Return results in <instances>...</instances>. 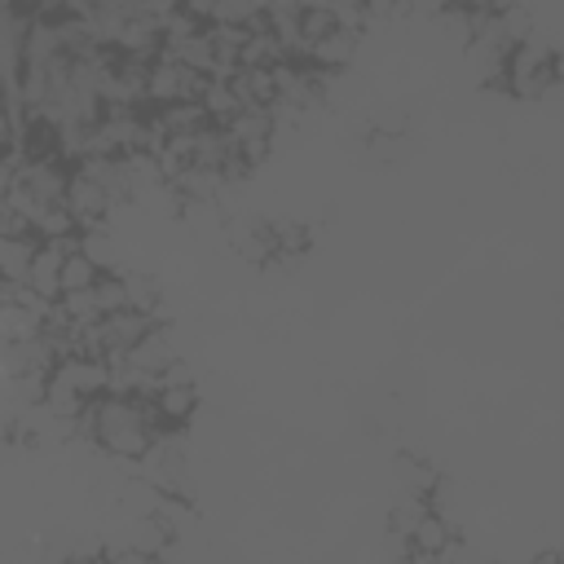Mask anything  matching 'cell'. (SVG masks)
Instances as JSON below:
<instances>
[{
	"label": "cell",
	"instance_id": "cell-17",
	"mask_svg": "<svg viewBox=\"0 0 564 564\" xmlns=\"http://www.w3.org/2000/svg\"><path fill=\"white\" fill-rule=\"evenodd\" d=\"M106 564H154V555H145L137 546H115V551H106Z\"/></svg>",
	"mask_w": 564,
	"mask_h": 564
},
{
	"label": "cell",
	"instance_id": "cell-15",
	"mask_svg": "<svg viewBox=\"0 0 564 564\" xmlns=\"http://www.w3.org/2000/svg\"><path fill=\"white\" fill-rule=\"evenodd\" d=\"M123 286H128V308H137V313H154V317H159V282H154L150 273L128 269V273H123Z\"/></svg>",
	"mask_w": 564,
	"mask_h": 564
},
{
	"label": "cell",
	"instance_id": "cell-3",
	"mask_svg": "<svg viewBox=\"0 0 564 564\" xmlns=\"http://www.w3.org/2000/svg\"><path fill=\"white\" fill-rule=\"evenodd\" d=\"M119 203L97 185V181H88V176H70V189H66V212L75 216V225H79V234L84 229H106V216L115 212Z\"/></svg>",
	"mask_w": 564,
	"mask_h": 564
},
{
	"label": "cell",
	"instance_id": "cell-8",
	"mask_svg": "<svg viewBox=\"0 0 564 564\" xmlns=\"http://www.w3.org/2000/svg\"><path fill=\"white\" fill-rule=\"evenodd\" d=\"M449 546H454V529H449V520L432 507L427 520H423V524L414 529V538H410V555H414V560H441Z\"/></svg>",
	"mask_w": 564,
	"mask_h": 564
},
{
	"label": "cell",
	"instance_id": "cell-18",
	"mask_svg": "<svg viewBox=\"0 0 564 564\" xmlns=\"http://www.w3.org/2000/svg\"><path fill=\"white\" fill-rule=\"evenodd\" d=\"M57 564H106V555H97V551H70V555L57 560Z\"/></svg>",
	"mask_w": 564,
	"mask_h": 564
},
{
	"label": "cell",
	"instance_id": "cell-20",
	"mask_svg": "<svg viewBox=\"0 0 564 564\" xmlns=\"http://www.w3.org/2000/svg\"><path fill=\"white\" fill-rule=\"evenodd\" d=\"M533 564H564V560H560V555H555V551H546V555H538V560H533Z\"/></svg>",
	"mask_w": 564,
	"mask_h": 564
},
{
	"label": "cell",
	"instance_id": "cell-16",
	"mask_svg": "<svg viewBox=\"0 0 564 564\" xmlns=\"http://www.w3.org/2000/svg\"><path fill=\"white\" fill-rule=\"evenodd\" d=\"M97 300H101L106 317H110V313H123V308H128V286H123V273H106V278L97 282Z\"/></svg>",
	"mask_w": 564,
	"mask_h": 564
},
{
	"label": "cell",
	"instance_id": "cell-6",
	"mask_svg": "<svg viewBox=\"0 0 564 564\" xmlns=\"http://www.w3.org/2000/svg\"><path fill=\"white\" fill-rule=\"evenodd\" d=\"M352 53H357V31L335 26L330 35H322V40L308 44V66L322 70V75H335V70H344L352 62Z\"/></svg>",
	"mask_w": 564,
	"mask_h": 564
},
{
	"label": "cell",
	"instance_id": "cell-1",
	"mask_svg": "<svg viewBox=\"0 0 564 564\" xmlns=\"http://www.w3.org/2000/svg\"><path fill=\"white\" fill-rule=\"evenodd\" d=\"M163 432L154 401L137 397H97V449L110 454L115 463H141Z\"/></svg>",
	"mask_w": 564,
	"mask_h": 564
},
{
	"label": "cell",
	"instance_id": "cell-5",
	"mask_svg": "<svg viewBox=\"0 0 564 564\" xmlns=\"http://www.w3.org/2000/svg\"><path fill=\"white\" fill-rule=\"evenodd\" d=\"M119 361H128L132 370H141V375H150V379H163L172 366H176V344H172V330L159 322L132 352H123Z\"/></svg>",
	"mask_w": 564,
	"mask_h": 564
},
{
	"label": "cell",
	"instance_id": "cell-10",
	"mask_svg": "<svg viewBox=\"0 0 564 564\" xmlns=\"http://www.w3.org/2000/svg\"><path fill=\"white\" fill-rule=\"evenodd\" d=\"M427 511H432V498H427V494H405V498L388 511V533L410 546V538H414V529L427 520Z\"/></svg>",
	"mask_w": 564,
	"mask_h": 564
},
{
	"label": "cell",
	"instance_id": "cell-9",
	"mask_svg": "<svg viewBox=\"0 0 564 564\" xmlns=\"http://www.w3.org/2000/svg\"><path fill=\"white\" fill-rule=\"evenodd\" d=\"M35 251H40V238L26 234V238H0V273L4 282H22L31 278V264H35Z\"/></svg>",
	"mask_w": 564,
	"mask_h": 564
},
{
	"label": "cell",
	"instance_id": "cell-14",
	"mask_svg": "<svg viewBox=\"0 0 564 564\" xmlns=\"http://www.w3.org/2000/svg\"><path fill=\"white\" fill-rule=\"evenodd\" d=\"M79 251L101 269V273H119V251H115V238L106 229H84L79 234Z\"/></svg>",
	"mask_w": 564,
	"mask_h": 564
},
{
	"label": "cell",
	"instance_id": "cell-7",
	"mask_svg": "<svg viewBox=\"0 0 564 564\" xmlns=\"http://www.w3.org/2000/svg\"><path fill=\"white\" fill-rule=\"evenodd\" d=\"M194 410H198V388H194V383H167V379H163V388L154 392V414H159V423H163V427H181V423L194 419Z\"/></svg>",
	"mask_w": 564,
	"mask_h": 564
},
{
	"label": "cell",
	"instance_id": "cell-2",
	"mask_svg": "<svg viewBox=\"0 0 564 564\" xmlns=\"http://www.w3.org/2000/svg\"><path fill=\"white\" fill-rule=\"evenodd\" d=\"M502 88L520 101H538L555 88V53L542 44V40H524L511 48L507 57V75H502Z\"/></svg>",
	"mask_w": 564,
	"mask_h": 564
},
{
	"label": "cell",
	"instance_id": "cell-11",
	"mask_svg": "<svg viewBox=\"0 0 564 564\" xmlns=\"http://www.w3.org/2000/svg\"><path fill=\"white\" fill-rule=\"evenodd\" d=\"M203 110H207V119H212L216 128H229V123L238 119L242 101H238V93H234L229 79H207V88H203Z\"/></svg>",
	"mask_w": 564,
	"mask_h": 564
},
{
	"label": "cell",
	"instance_id": "cell-19",
	"mask_svg": "<svg viewBox=\"0 0 564 564\" xmlns=\"http://www.w3.org/2000/svg\"><path fill=\"white\" fill-rule=\"evenodd\" d=\"M555 84H564V53H555Z\"/></svg>",
	"mask_w": 564,
	"mask_h": 564
},
{
	"label": "cell",
	"instance_id": "cell-13",
	"mask_svg": "<svg viewBox=\"0 0 564 564\" xmlns=\"http://www.w3.org/2000/svg\"><path fill=\"white\" fill-rule=\"evenodd\" d=\"M101 278H106V273H101L84 251H70L66 264H62V295H70V291H93Z\"/></svg>",
	"mask_w": 564,
	"mask_h": 564
},
{
	"label": "cell",
	"instance_id": "cell-4",
	"mask_svg": "<svg viewBox=\"0 0 564 564\" xmlns=\"http://www.w3.org/2000/svg\"><path fill=\"white\" fill-rule=\"evenodd\" d=\"M229 137H234V145L242 150V159H247V163H260V159L273 150L278 123H273V115H269V110L247 106V110H238V119L229 123Z\"/></svg>",
	"mask_w": 564,
	"mask_h": 564
},
{
	"label": "cell",
	"instance_id": "cell-12",
	"mask_svg": "<svg viewBox=\"0 0 564 564\" xmlns=\"http://www.w3.org/2000/svg\"><path fill=\"white\" fill-rule=\"evenodd\" d=\"M57 308H62L79 330H88V326H97V322L106 317V308H101V300H97V286H93V291H70V295H62Z\"/></svg>",
	"mask_w": 564,
	"mask_h": 564
}]
</instances>
